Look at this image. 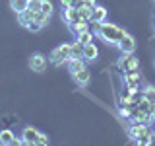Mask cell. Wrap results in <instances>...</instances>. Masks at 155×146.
<instances>
[{"label":"cell","mask_w":155,"mask_h":146,"mask_svg":"<svg viewBox=\"0 0 155 146\" xmlns=\"http://www.w3.org/2000/svg\"><path fill=\"white\" fill-rule=\"evenodd\" d=\"M128 134H130V138L140 146H149L151 144V129H149V125L132 123L128 127Z\"/></svg>","instance_id":"1"},{"label":"cell","mask_w":155,"mask_h":146,"mask_svg":"<svg viewBox=\"0 0 155 146\" xmlns=\"http://www.w3.org/2000/svg\"><path fill=\"white\" fill-rule=\"evenodd\" d=\"M124 29L122 27H118V26H114V23H107V22H103L101 23V29H99V35L103 41L107 43V45H118V41L122 39V35H124Z\"/></svg>","instance_id":"2"},{"label":"cell","mask_w":155,"mask_h":146,"mask_svg":"<svg viewBox=\"0 0 155 146\" xmlns=\"http://www.w3.org/2000/svg\"><path fill=\"white\" fill-rule=\"evenodd\" d=\"M48 61H51L54 66L66 64V62L70 61V45H60V47H56L54 51L48 55Z\"/></svg>","instance_id":"3"},{"label":"cell","mask_w":155,"mask_h":146,"mask_svg":"<svg viewBox=\"0 0 155 146\" xmlns=\"http://www.w3.org/2000/svg\"><path fill=\"white\" fill-rule=\"evenodd\" d=\"M132 123H143V125H149L151 121L155 119V117L151 113H147V111H142V109H138V107H134L132 111H130V117H128Z\"/></svg>","instance_id":"4"},{"label":"cell","mask_w":155,"mask_h":146,"mask_svg":"<svg viewBox=\"0 0 155 146\" xmlns=\"http://www.w3.org/2000/svg\"><path fill=\"white\" fill-rule=\"evenodd\" d=\"M39 134H41V130L35 129V127H23V130H21V142L27 144V146L37 144Z\"/></svg>","instance_id":"5"},{"label":"cell","mask_w":155,"mask_h":146,"mask_svg":"<svg viewBox=\"0 0 155 146\" xmlns=\"http://www.w3.org/2000/svg\"><path fill=\"white\" fill-rule=\"evenodd\" d=\"M116 47H118V51L122 53V55H132L134 49H136V41H134V37L130 35V33H124Z\"/></svg>","instance_id":"6"},{"label":"cell","mask_w":155,"mask_h":146,"mask_svg":"<svg viewBox=\"0 0 155 146\" xmlns=\"http://www.w3.org/2000/svg\"><path fill=\"white\" fill-rule=\"evenodd\" d=\"M118 68L122 72H132V70H138V61H136L134 53L132 55H122V58L118 61Z\"/></svg>","instance_id":"7"},{"label":"cell","mask_w":155,"mask_h":146,"mask_svg":"<svg viewBox=\"0 0 155 146\" xmlns=\"http://www.w3.org/2000/svg\"><path fill=\"white\" fill-rule=\"evenodd\" d=\"M62 19L66 22V26H74L81 19V14L78 8H64V12H62Z\"/></svg>","instance_id":"8"},{"label":"cell","mask_w":155,"mask_h":146,"mask_svg":"<svg viewBox=\"0 0 155 146\" xmlns=\"http://www.w3.org/2000/svg\"><path fill=\"white\" fill-rule=\"evenodd\" d=\"M29 66H31L33 72H43L47 66V58L41 53H35V55H31V58H29Z\"/></svg>","instance_id":"9"},{"label":"cell","mask_w":155,"mask_h":146,"mask_svg":"<svg viewBox=\"0 0 155 146\" xmlns=\"http://www.w3.org/2000/svg\"><path fill=\"white\" fill-rule=\"evenodd\" d=\"M0 144L10 146V144H23V142H21V136L18 138L10 129H4V130H0Z\"/></svg>","instance_id":"10"},{"label":"cell","mask_w":155,"mask_h":146,"mask_svg":"<svg viewBox=\"0 0 155 146\" xmlns=\"http://www.w3.org/2000/svg\"><path fill=\"white\" fill-rule=\"evenodd\" d=\"M140 80H142V76H140L138 70H132V72H124V84L128 86V90H136L140 84Z\"/></svg>","instance_id":"11"},{"label":"cell","mask_w":155,"mask_h":146,"mask_svg":"<svg viewBox=\"0 0 155 146\" xmlns=\"http://www.w3.org/2000/svg\"><path fill=\"white\" fill-rule=\"evenodd\" d=\"M72 78H74V82H76L78 86H87V84H89L91 74H89V70H87V66H85V68H81V70L74 72V74H72Z\"/></svg>","instance_id":"12"},{"label":"cell","mask_w":155,"mask_h":146,"mask_svg":"<svg viewBox=\"0 0 155 146\" xmlns=\"http://www.w3.org/2000/svg\"><path fill=\"white\" fill-rule=\"evenodd\" d=\"M105 18H107V8L97 4V6L91 10V18H89V22H101V23H103V22H105Z\"/></svg>","instance_id":"13"},{"label":"cell","mask_w":155,"mask_h":146,"mask_svg":"<svg viewBox=\"0 0 155 146\" xmlns=\"http://www.w3.org/2000/svg\"><path fill=\"white\" fill-rule=\"evenodd\" d=\"M97 57H99V51H97V47L93 43L84 45V58L85 61H97Z\"/></svg>","instance_id":"14"},{"label":"cell","mask_w":155,"mask_h":146,"mask_svg":"<svg viewBox=\"0 0 155 146\" xmlns=\"http://www.w3.org/2000/svg\"><path fill=\"white\" fill-rule=\"evenodd\" d=\"M70 58H84V45L78 39L70 45Z\"/></svg>","instance_id":"15"},{"label":"cell","mask_w":155,"mask_h":146,"mask_svg":"<svg viewBox=\"0 0 155 146\" xmlns=\"http://www.w3.org/2000/svg\"><path fill=\"white\" fill-rule=\"evenodd\" d=\"M66 64H68V70H70V74H74V72L81 70V68H85L84 58H70V61H68Z\"/></svg>","instance_id":"16"},{"label":"cell","mask_w":155,"mask_h":146,"mask_svg":"<svg viewBox=\"0 0 155 146\" xmlns=\"http://www.w3.org/2000/svg\"><path fill=\"white\" fill-rule=\"evenodd\" d=\"M27 6H29V0H10V8H12L16 14L25 12Z\"/></svg>","instance_id":"17"},{"label":"cell","mask_w":155,"mask_h":146,"mask_svg":"<svg viewBox=\"0 0 155 146\" xmlns=\"http://www.w3.org/2000/svg\"><path fill=\"white\" fill-rule=\"evenodd\" d=\"M18 19H19V23H21L23 27H27V23H31L33 19H35V12H31V10H25V12H21V14H18Z\"/></svg>","instance_id":"18"},{"label":"cell","mask_w":155,"mask_h":146,"mask_svg":"<svg viewBox=\"0 0 155 146\" xmlns=\"http://www.w3.org/2000/svg\"><path fill=\"white\" fill-rule=\"evenodd\" d=\"M85 29H89V22H85V19H80L78 23L70 26V31L74 33V35H78V33H81V31H85Z\"/></svg>","instance_id":"19"},{"label":"cell","mask_w":155,"mask_h":146,"mask_svg":"<svg viewBox=\"0 0 155 146\" xmlns=\"http://www.w3.org/2000/svg\"><path fill=\"white\" fill-rule=\"evenodd\" d=\"M76 39L81 43V45H87V43H93V33L89 31V29H85V31H81V33H78Z\"/></svg>","instance_id":"20"},{"label":"cell","mask_w":155,"mask_h":146,"mask_svg":"<svg viewBox=\"0 0 155 146\" xmlns=\"http://www.w3.org/2000/svg\"><path fill=\"white\" fill-rule=\"evenodd\" d=\"M143 97L149 101V103H155V88L153 86H145L143 88Z\"/></svg>","instance_id":"21"},{"label":"cell","mask_w":155,"mask_h":146,"mask_svg":"<svg viewBox=\"0 0 155 146\" xmlns=\"http://www.w3.org/2000/svg\"><path fill=\"white\" fill-rule=\"evenodd\" d=\"M35 19L41 23L43 27H45V26H48V22H51V16H48V14H45V12H37V14H35Z\"/></svg>","instance_id":"22"},{"label":"cell","mask_w":155,"mask_h":146,"mask_svg":"<svg viewBox=\"0 0 155 146\" xmlns=\"http://www.w3.org/2000/svg\"><path fill=\"white\" fill-rule=\"evenodd\" d=\"M41 4H43V0H29V10H31V12H41Z\"/></svg>","instance_id":"23"},{"label":"cell","mask_w":155,"mask_h":146,"mask_svg":"<svg viewBox=\"0 0 155 146\" xmlns=\"http://www.w3.org/2000/svg\"><path fill=\"white\" fill-rule=\"evenodd\" d=\"M52 10H54V8H52V2H51V0H43V4H41V12H45V14H48V16H51Z\"/></svg>","instance_id":"24"},{"label":"cell","mask_w":155,"mask_h":146,"mask_svg":"<svg viewBox=\"0 0 155 146\" xmlns=\"http://www.w3.org/2000/svg\"><path fill=\"white\" fill-rule=\"evenodd\" d=\"M27 29H29V31H41V29H43V26L37 22V19H33L31 23H27Z\"/></svg>","instance_id":"25"},{"label":"cell","mask_w":155,"mask_h":146,"mask_svg":"<svg viewBox=\"0 0 155 146\" xmlns=\"http://www.w3.org/2000/svg\"><path fill=\"white\" fill-rule=\"evenodd\" d=\"M84 6L89 8V10H93V8L97 6V2H95V0H84Z\"/></svg>","instance_id":"26"},{"label":"cell","mask_w":155,"mask_h":146,"mask_svg":"<svg viewBox=\"0 0 155 146\" xmlns=\"http://www.w3.org/2000/svg\"><path fill=\"white\" fill-rule=\"evenodd\" d=\"M37 144H48V136L47 134H39V140H37Z\"/></svg>","instance_id":"27"},{"label":"cell","mask_w":155,"mask_h":146,"mask_svg":"<svg viewBox=\"0 0 155 146\" xmlns=\"http://www.w3.org/2000/svg\"><path fill=\"white\" fill-rule=\"evenodd\" d=\"M84 6V0H72V8H81Z\"/></svg>","instance_id":"28"},{"label":"cell","mask_w":155,"mask_h":146,"mask_svg":"<svg viewBox=\"0 0 155 146\" xmlns=\"http://www.w3.org/2000/svg\"><path fill=\"white\" fill-rule=\"evenodd\" d=\"M60 6L62 8H72V0H60Z\"/></svg>","instance_id":"29"},{"label":"cell","mask_w":155,"mask_h":146,"mask_svg":"<svg viewBox=\"0 0 155 146\" xmlns=\"http://www.w3.org/2000/svg\"><path fill=\"white\" fill-rule=\"evenodd\" d=\"M149 113H151V115L155 117V103H151V105H149Z\"/></svg>","instance_id":"30"},{"label":"cell","mask_w":155,"mask_h":146,"mask_svg":"<svg viewBox=\"0 0 155 146\" xmlns=\"http://www.w3.org/2000/svg\"><path fill=\"white\" fill-rule=\"evenodd\" d=\"M151 144H155V130H151Z\"/></svg>","instance_id":"31"}]
</instances>
